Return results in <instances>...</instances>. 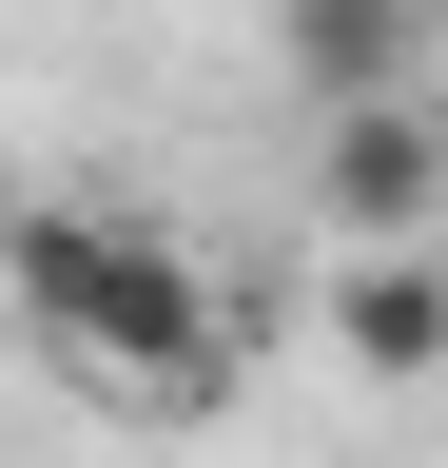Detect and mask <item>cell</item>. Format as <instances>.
Listing matches in <instances>:
<instances>
[{
    "instance_id": "277c9868",
    "label": "cell",
    "mask_w": 448,
    "mask_h": 468,
    "mask_svg": "<svg viewBox=\"0 0 448 468\" xmlns=\"http://www.w3.org/2000/svg\"><path fill=\"white\" fill-rule=\"evenodd\" d=\"M331 351H351V371H390V390H429V371H448V254H429V234L331 273Z\"/></svg>"
},
{
    "instance_id": "7a4b0ae2",
    "label": "cell",
    "mask_w": 448,
    "mask_h": 468,
    "mask_svg": "<svg viewBox=\"0 0 448 468\" xmlns=\"http://www.w3.org/2000/svg\"><path fill=\"white\" fill-rule=\"evenodd\" d=\"M312 215L351 234V254H410V234L448 215V117H429V98H351V117H312Z\"/></svg>"
},
{
    "instance_id": "3957f363",
    "label": "cell",
    "mask_w": 448,
    "mask_h": 468,
    "mask_svg": "<svg viewBox=\"0 0 448 468\" xmlns=\"http://www.w3.org/2000/svg\"><path fill=\"white\" fill-rule=\"evenodd\" d=\"M429 39H448V0H273V79H293L312 117L429 98Z\"/></svg>"
},
{
    "instance_id": "6da1fadb",
    "label": "cell",
    "mask_w": 448,
    "mask_h": 468,
    "mask_svg": "<svg viewBox=\"0 0 448 468\" xmlns=\"http://www.w3.org/2000/svg\"><path fill=\"white\" fill-rule=\"evenodd\" d=\"M0 292H20V332L39 351H78L118 410H156V430H214L234 410V313L195 292V254L156 215H98V196H39V215H0Z\"/></svg>"
}]
</instances>
